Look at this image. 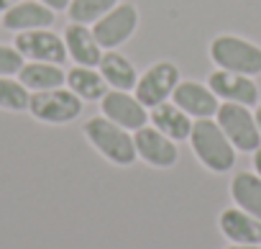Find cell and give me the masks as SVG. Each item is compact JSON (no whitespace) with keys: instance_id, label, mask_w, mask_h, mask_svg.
I'll return each instance as SVG.
<instances>
[{"instance_id":"6da1fadb","label":"cell","mask_w":261,"mask_h":249,"mask_svg":"<svg viewBox=\"0 0 261 249\" xmlns=\"http://www.w3.org/2000/svg\"><path fill=\"white\" fill-rule=\"evenodd\" d=\"M190 144L195 157L210 170V172H228L236 165V147L228 142L218 121L213 118H197L192 123Z\"/></svg>"},{"instance_id":"7a4b0ae2","label":"cell","mask_w":261,"mask_h":249,"mask_svg":"<svg viewBox=\"0 0 261 249\" xmlns=\"http://www.w3.org/2000/svg\"><path fill=\"white\" fill-rule=\"evenodd\" d=\"M85 137L108 162H113L118 167H130L139 157L134 137L105 116H95L85 123Z\"/></svg>"},{"instance_id":"3957f363","label":"cell","mask_w":261,"mask_h":249,"mask_svg":"<svg viewBox=\"0 0 261 249\" xmlns=\"http://www.w3.org/2000/svg\"><path fill=\"white\" fill-rule=\"evenodd\" d=\"M210 57L220 70L238 75H261V47L241 36H215L210 44Z\"/></svg>"},{"instance_id":"277c9868","label":"cell","mask_w":261,"mask_h":249,"mask_svg":"<svg viewBox=\"0 0 261 249\" xmlns=\"http://www.w3.org/2000/svg\"><path fill=\"white\" fill-rule=\"evenodd\" d=\"M218 126L236 147V152H256L261 147V131L256 126V118L246 105L225 103L218 108Z\"/></svg>"},{"instance_id":"5b68a950","label":"cell","mask_w":261,"mask_h":249,"mask_svg":"<svg viewBox=\"0 0 261 249\" xmlns=\"http://www.w3.org/2000/svg\"><path fill=\"white\" fill-rule=\"evenodd\" d=\"M29 113L44 123H69L82 113V100L69 87L62 85L54 90L34 93L29 103Z\"/></svg>"},{"instance_id":"8992f818","label":"cell","mask_w":261,"mask_h":249,"mask_svg":"<svg viewBox=\"0 0 261 249\" xmlns=\"http://www.w3.org/2000/svg\"><path fill=\"white\" fill-rule=\"evenodd\" d=\"M139 29V11L134 3H118L113 11H108L100 21H95L92 34L100 44V49H115L123 41L134 36Z\"/></svg>"},{"instance_id":"52a82bcc","label":"cell","mask_w":261,"mask_h":249,"mask_svg":"<svg viewBox=\"0 0 261 249\" xmlns=\"http://www.w3.org/2000/svg\"><path fill=\"white\" fill-rule=\"evenodd\" d=\"M179 85V70L172 62H156L151 64L136 82V98L141 105L146 108H156L162 103H167L174 93V87Z\"/></svg>"},{"instance_id":"ba28073f","label":"cell","mask_w":261,"mask_h":249,"mask_svg":"<svg viewBox=\"0 0 261 249\" xmlns=\"http://www.w3.org/2000/svg\"><path fill=\"white\" fill-rule=\"evenodd\" d=\"M13 47L23 54L29 62H51L62 64L67 59V44L49 29H34V31H21L16 34Z\"/></svg>"},{"instance_id":"9c48e42d","label":"cell","mask_w":261,"mask_h":249,"mask_svg":"<svg viewBox=\"0 0 261 249\" xmlns=\"http://www.w3.org/2000/svg\"><path fill=\"white\" fill-rule=\"evenodd\" d=\"M100 108H102L105 118H110L118 126H123L125 131H139L149 121L146 105H141L136 95H130L125 90H108L105 98L100 100Z\"/></svg>"},{"instance_id":"30bf717a","label":"cell","mask_w":261,"mask_h":249,"mask_svg":"<svg viewBox=\"0 0 261 249\" xmlns=\"http://www.w3.org/2000/svg\"><path fill=\"white\" fill-rule=\"evenodd\" d=\"M134 144H136V154L151 165V167H159V170H169L177 165L179 160V149H177V142H172L169 137H164L159 129L154 126H144L134 134Z\"/></svg>"},{"instance_id":"8fae6325","label":"cell","mask_w":261,"mask_h":249,"mask_svg":"<svg viewBox=\"0 0 261 249\" xmlns=\"http://www.w3.org/2000/svg\"><path fill=\"white\" fill-rule=\"evenodd\" d=\"M210 90L223 98L225 103H238V105H258V87L248 75L228 72V70H215L207 80Z\"/></svg>"},{"instance_id":"7c38bea8","label":"cell","mask_w":261,"mask_h":249,"mask_svg":"<svg viewBox=\"0 0 261 249\" xmlns=\"http://www.w3.org/2000/svg\"><path fill=\"white\" fill-rule=\"evenodd\" d=\"M172 103L179 105L190 118H213L220 108L218 95L210 90V85H200L195 80H179L172 93Z\"/></svg>"},{"instance_id":"4fadbf2b","label":"cell","mask_w":261,"mask_h":249,"mask_svg":"<svg viewBox=\"0 0 261 249\" xmlns=\"http://www.w3.org/2000/svg\"><path fill=\"white\" fill-rule=\"evenodd\" d=\"M57 21V13L46 8L39 0H21L13 8L3 13V26L8 31H34V29H49Z\"/></svg>"},{"instance_id":"5bb4252c","label":"cell","mask_w":261,"mask_h":249,"mask_svg":"<svg viewBox=\"0 0 261 249\" xmlns=\"http://www.w3.org/2000/svg\"><path fill=\"white\" fill-rule=\"evenodd\" d=\"M220 231L233 244H261V221L243 208H225L218 218Z\"/></svg>"},{"instance_id":"9a60e30c","label":"cell","mask_w":261,"mask_h":249,"mask_svg":"<svg viewBox=\"0 0 261 249\" xmlns=\"http://www.w3.org/2000/svg\"><path fill=\"white\" fill-rule=\"evenodd\" d=\"M64 44H67V54L82 64V67H95L100 64L102 49L92 34V29H87L85 24H69L64 31Z\"/></svg>"},{"instance_id":"2e32d148","label":"cell","mask_w":261,"mask_h":249,"mask_svg":"<svg viewBox=\"0 0 261 249\" xmlns=\"http://www.w3.org/2000/svg\"><path fill=\"white\" fill-rule=\"evenodd\" d=\"M149 121L154 123V129H159L164 137H169L172 142H182V139H190L192 134V118L174 103H162L156 108H151L149 113Z\"/></svg>"},{"instance_id":"e0dca14e","label":"cell","mask_w":261,"mask_h":249,"mask_svg":"<svg viewBox=\"0 0 261 249\" xmlns=\"http://www.w3.org/2000/svg\"><path fill=\"white\" fill-rule=\"evenodd\" d=\"M102 80L108 82V87L113 90H134L136 82H139V75H136V67L130 64L123 54L108 49L102 57H100V64H97Z\"/></svg>"},{"instance_id":"ac0fdd59","label":"cell","mask_w":261,"mask_h":249,"mask_svg":"<svg viewBox=\"0 0 261 249\" xmlns=\"http://www.w3.org/2000/svg\"><path fill=\"white\" fill-rule=\"evenodd\" d=\"M18 80L31 93H41V90L62 87L67 82V75L59 64H51V62H26L18 72Z\"/></svg>"},{"instance_id":"d6986e66","label":"cell","mask_w":261,"mask_h":249,"mask_svg":"<svg viewBox=\"0 0 261 249\" xmlns=\"http://www.w3.org/2000/svg\"><path fill=\"white\" fill-rule=\"evenodd\" d=\"M230 198L238 208L261 221V177L256 172H236L230 180Z\"/></svg>"},{"instance_id":"ffe728a7","label":"cell","mask_w":261,"mask_h":249,"mask_svg":"<svg viewBox=\"0 0 261 249\" xmlns=\"http://www.w3.org/2000/svg\"><path fill=\"white\" fill-rule=\"evenodd\" d=\"M67 87L80 100H102L108 93V82L102 80L100 70L95 67H74L67 72Z\"/></svg>"},{"instance_id":"44dd1931","label":"cell","mask_w":261,"mask_h":249,"mask_svg":"<svg viewBox=\"0 0 261 249\" xmlns=\"http://www.w3.org/2000/svg\"><path fill=\"white\" fill-rule=\"evenodd\" d=\"M31 103V90L16 80V77H0V108L11 113H23L29 110Z\"/></svg>"},{"instance_id":"7402d4cb","label":"cell","mask_w":261,"mask_h":249,"mask_svg":"<svg viewBox=\"0 0 261 249\" xmlns=\"http://www.w3.org/2000/svg\"><path fill=\"white\" fill-rule=\"evenodd\" d=\"M120 0H72L67 16L72 24H95L100 21L108 11H113Z\"/></svg>"},{"instance_id":"603a6c76","label":"cell","mask_w":261,"mask_h":249,"mask_svg":"<svg viewBox=\"0 0 261 249\" xmlns=\"http://www.w3.org/2000/svg\"><path fill=\"white\" fill-rule=\"evenodd\" d=\"M26 64L23 54L11 47V44H0V77H13L21 72V67Z\"/></svg>"},{"instance_id":"cb8c5ba5","label":"cell","mask_w":261,"mask_h":249,"mask_svg":"<svg viewBox=\"0 0 261 249\" xmlns=\"http://www.w3.org/2000/svg\"><path fill=\"white\" fill-rule=\"evenodd\" d=\"M39 3H44L46 8H51L54 13H59V11H67L69 8L72 0H39Z\"/></svg>"},{"instance_id":"d4e9b609","label":"cell","mask_w":261,"mask_h":249,"mask_svg":"<svg viewBox=\"0 0 261 249\" xmlns=\"http://www.w3.org/2000/svg\"><path fill=\"white\" fill-rule=\"evenodd\" d=\"M253 170H256V175L261 177V147L253 152Z\"/></svg>"},{"instance_id":"484cf974","label":"cell","mask_w":261,"mask_h":249,"mask_svg":"<svg viewBox=\"0 0 261 249\" xmlns=\"http://www.w3.org/2000/svg\"><path fill=\"white\" fill-rule=\"evenodd\" d=\"M16 3H21V0H0V13H6V11L13 8Z\"/></svg>"},{"instance_id":"4316f807","label":"cell","mask_w":261,"mask_h":249,"mask_svg":"<svg viewBox=\"0 0 261 249\" xmlns=\"http://www.w3.org/2000/svg\"><path fill=\"white\" fill-rule=\"evenodd\" d=\"M225 249H261L258 244H230V246H225Z\"/></svg>"},{"instance_id":"83f0119b","label":"cell","mask_w":261,"mask_h":249,"mask_svg":"<svg viewBox=\"0 0 261 249\" xmlns=\"http://www.w3.org/2000/svg\"><path fill=\"white\" fill-rule=\"evenodd\" d=\"M253 118H256V126H258V131H261V105L256 108V116H253Z\"/></svg>"}]
</instances>
